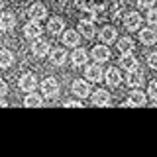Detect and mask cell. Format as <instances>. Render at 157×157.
Segmentation results:
<instances>
[{
	"label": "cell",
	"instance_id": "1",
	"mask_svg": "<svg viewBox=\"0 0 157 157\" xmlns=\"http://www.w3.org/2000/svg\"><path fill=\"white\" fill-rule=\"evenodd\" d=\"M41 92H43V96H45V98H55L59 94V82L53 77L45 78V81L41 82Z\"/></svg>",
	"mask_w": 157,
	"mask_h": 157
},
{
	"label": "cell",
	"instance_id": "2",
	"mask_svg": "<svg viewBox=\"0 0 157 157\" xmlns=\"http://www.w3.org/2000/svg\"><path fill=\"white\" fill-rule=\"evenodd\" d=\"M126 82L130 86H141V82H144V71L141 69H137V67H134V69H130L128 71V75H126Z\"/></svg>",
	"mask_w": 157,
	"mask_h": 157
},
{
	"label": "cell",
	"instance_id": "3",
	"mask_svg": "<svg viewBox=\"0 0 157 157\" xmlns=\"http://www.w3.org/2000/svg\"><path fill=\"white\" fill-rule=\"evenodd\" d=\"M41 33H43V28L39 26V22H36V20H32V22H28L24 26V36L29 39H37Z\"/></svg>",
	"mask_w": 157,
	"mask_h": 157
},
{
	"label": "cell",
	"instance_id": "4",
	"mask_svg": "<svg viewBox=\"0 0 157 157\" xmlns=\"http://www.w3.org/2000/svg\"><path fill=\"white\" fill-rule=\"evenodd\" d=\"M36 86H37V78H36V75H32V73H26V75H22V78H20V88H22L24 92L36 90Z\"/></svg>",
	"mask_w": 157,
	"mask_h": 157
},
{
	"label": "cell",
	"instance_id": "5",
	"mask_svg": "<svg viewBox=\"0 0 157 157\" xmlns=\"http://www.w3.org/2000/svg\"><path fill=\"white\" fill-rule=\"evenodd\" d=\"M112 98H110V92L104 90V88H98L94 92V96H92V104L94 106H110Z\"/></svg>",
	"mask_w": 157,
	"mask_h": 157
},
{
	"label": "cell",
	"instance_id": "6",
	"mask_svg": "<svg viewBox=\"0 0 157 157\" xmlns=\"http://www.w3.org/2000/svg\"><path fill=\"white\" fill-rule=\"evenodd\" d=\"M73 94H77L78 98H86V96H90V86H88V82H85V81H77L73 82Z\"/></svg>",
	"mask_w": 157,
	"mask_h": 157
},
{
	"label": "cell",
	"instance_id": "7",
	"mask_svg": "<svg viewBox=\"0 0 157 157\" xmlns=\"http://www.w3.org/2000/svg\"><path fill=\"white\" fill-rule=\"evenodd\" d=\"M124 26L130 29V32H136V29H140L141 28V16L137 12H130L126 16V20H124Z\"/></svg>",
	"mask_w": 157,
	"mask_h": 157
},
{
	"label": "cell",
	"instance_id": "8",
	"mask_svg": "<svg viewBox=\"0 0 157 157\" xmlns=\"http://www.w3.org/2000/svg\"><path fill=\"white\" fill-rule=\"evenodd\" d=\"M16 28V16L14 14H0V29L2 32H10V29H14Z\"/></svg>",
	"mask_w": 157,
	"mask_h": 157
},
{
	"label": "cell",
	"instance_id": "9",
	"mask_svg": "<svg viewBox=\"0 0 157 157\" xmlns=\"http://www.w3.org/2000/svg\"><path fill=\"white\" fill-rule=\"evenodd\" d=\"M28 14H29V18L32 20H36V22H39V20H43V18H47V10L43 4H32V8L28 10Z\"/></svg>",
	"mask_w": 157,
	"mask_h": 157
},
{
	"label": "cell",
	"instance_id": "10",
	"mask_svg": "<svg viewBox=\"0 0 157 157\" xmlns=\"http://www.w3.org/2000/svg\"><path fill=\"white\" fill-rule=\"evenodd\" d=\"M140 39L145 45H153V43H157V32L153 28H144L140 32Z\"/></svg>",
	"mask_w": 157,
	"mask_h": 157
},
{
	"label": "cell",
	"instance_id": "11",
	"mask_svg": "<svg viewBox=\"0 0 157 157\" xmlns=\"http://www.w3.org/2000/svg\"><path fill=\"white\" fill-rule=\"evenodd\" d=\"M92 57H94L96 63H104L110 59V49L104 47V45H94L92 47Z\"/></svg>",
	"mask_w": 157,
	"mask_h": 157
},
{
	"label": "cell",
	"instance_id": "12",
	"mask_svg": "<svg viewBox=\"0 0 157 157\" xmlns=\"http://www.w3.org/2000/svg\"><path fill=\"white\" fill-rule=\"evenodd\" d=\"M78 32L86 39H92L94 37V22H90V20H81V22H78Z\"/></svg>",
	"mask_w": 157,
	"mask_h": 157
},
{
	"label": "cell",
	"instance_id": "13",
	"mask_svg": "<svg viewBox=\"0 0 157 157\" xmlns=\"http://www.w3.org/2000/svg\"><path fill=\"white\" fill-rule=\"evenodd\" d=\"M49 47H51V45H49L45 39H37V41L32 45V51H33V55H36V57H45L47 53H49Z\"/></svg>",
	"mask_w": 157,
	"mask_h": 157
},
{
	"label": "cell",
	"instance_id": "14",
	"mask_svg": "<svg viewBox=\"0 0 157 157\" xmlns=\"http://www.w3.org/2000/svg\"><path fill=\"white\" fill-rule=\"evenodd\" d=\"M126 106H144L145 104V94L141 90H134V92H130V98L124 102Z\"/></svg>",
	"mask_w": 157,
	"mask_h": 157
},
{
	"label": "cell",
	"instance_id": "15",
	"mask_svg": "<svg viewBox=\"0 0 157 157\" xmlns=\"http://www.w3.org/2000/svg\"><path fill=\"white\" fill-rule=\"evenodd\" d=\"M106 82H108V86H118L122 82V75H120V71L118 69H114V67H110L106 71Z\"/></svg>",
	"mask_w": 157,
	"mask_h": 157
},
{
	"label": "cell",
	"instance_id": "16",
	"mask_svg": "<svg viewBox=\"0 0 157 157\" xmlns=\"http://www.w3.org/2000/svg\"><path fill=\"white\" fill-rule=\"evenodd\" d=\"M63 28H65V22H63L61 18H51L47 22V32L49 33H53V36H57V33H61L63 32Z\"/></svg>",
	"mask_w": 157,
	"mask_h": 157
},
{
	"label": "cell",
	"instance_id": "17",
	"mask_svg": "<svg viewBox=\"0 0 157 157\" xmlns=\"http://www.w3.org/2000/svg\"><path fill=\"white\" fill-rule=\"evenodd\" d=\"M63 43H65L67 47H77L78 45V32H75V29L63 32Z\"/></svg>",
	"mask_w": 157,
	"mask_h": 157
},
{
	"label": "cell",
	"instance_id": "18",
	"mask_svg": "<svg viewBox=\"0 0 157 157\" xmlns=\"http://www.w3.org/2000/svg\"><path fill=\"white\" fill-rule=\"evenodd\" d=\"M85 75H86L88 81H92V82H100V81H102V69L98 67V65H90V67H86Z\"/></svg>",
	"mask_w": 157,
	"mask_h": 157
},
{
	"label": "cell",
	"instance_id": "19",
	"mask_svg": "<svg viewBox=\"0 0 157 157\" xmlns=\"http://www.w3.org/2000/svg\"><path fill=\"white\" fill-rule=\"evenodd\" d=\"M120 65L124 67L126 71H130V69L137 67V61H136V57L132 55V51H130V53H122V57H120Z\"/></svg>",
	"mask_w": 157,
	"mask_h": 157
},
{
	"label": "cell",
	"instance_id": "20",
	"mask_svg": "<svg viewBox=\"0 0 157 157\" xmlns=\"http://www.w3.org/2000/svg\"><path fill=\"white\" fill-rule=\"evenodd\" d=\"M65 59H67V53H65V49L63 47H57V49H53L51 51V63L53 65H63L65 63Z\"/></svg>",
	"mask_w": 157,
	"mask_h": 157
},
{
	"label": "cell",
	"instance_id": "21",
	"mask_svg": "<svg viewBox=\"0 0 157 157\" xmlns=\"http://www.w3.org/2000/svg\"><path fill=\"white\" fill-rule=\"evenodd\" d=\"M14 63V55L8 49H0V69H8Z\"/></svg>",
	"mask_w": 157,
	"mask_h": 157
},
{
	"label": "cell",
	"instance_id": "22",
	"mask_svg": "<svg viewBox=\"0 0 157 157\" xmlns=\"http://www.w3.org/2000/svg\"><path fill=\"white\" fill-rule=\"evenodd\" d=\"M71 59H73V65H75V67L85 65V63H86V51L78 47V49H75V51H73V57H71Z\"/></svg>",
	"mask_w": 157,
	"mask_h": 157
},
{
	"label": "cell",
	"instance_id": "23",
	"mask_svg": "<svg viewBox=\"0 0 157 157\" xmlns=\"http://www.w3.org/2000/svg\"><path fill=\"white\" fill-rule=\"evenodd\" d=\"M100 39H102V43H112V41L116 39V29L110 28V26H106V28L100 32Z\"/></svg>",
	"mask_w": 157,
	"mask_h": 157
},
{
	"label": "cell",
	"instance_id": "24",
	"mask_svg": "<svg viewBox=\"0 0 157 157\" xmlns=\"http://www.w3.org/2000/svg\"><path fill=\"white\" fill-rule=\"evenodd\" d=\"M118 49H120L122 53H130L132 49H134V41H132V37H122L120 41H118Z\"/></svg>",
	"mask_w": 157,
	"mask_h": 157
},
{
	"label": "cell",
	"instance_id": "25",
	"mask_svg": "<svg viewBox=\"0 0 157 157\" xmlns=\"http://www.w3.org/2000/svg\"><path fill=\"white\" fill-rule=\"evenodd\" d=\"M24 104H26V106H33V108H37V106H41L43 102H41V98H39L37 94H33V90H32V92H29V94L26 96Z\"/></svg>",
	"mask_w": 157,
	"mask_h": 157
},
{
	"label": "cell",
	"instance_id": "26",
	"mask_svg": "<svg viewBox=\"0 0 157 157\" xmlns=\"http://www.w3.org/2000/svg\"><path fill=\"white\" fill-rule=\"evenodd\" d=\"M145 20H147V24H149L151 28H157V8H149Z\"/></svg>",
	"mask_w": 157,
	"mask_h": 157
},
{
	"label": "cell",
	"instance_id": "27",
	"mask_svg": "<svg viewBox=\"0 0 157 157\" xmlns=\"http://www.w3.org/2000/svg\"><path fill=\"white\" fill-rule=\"evenodd\" d=\"M147 94H149V96L157 102V81H153V82L149 85V90H147Z\"/></svg>",
	"mask_w": 157,
	"mask_h": 157
},
{
	"label": "cell",
	"instance_id": "28",
	"mask_svg": "<svg viewBox=\"0 0 157 157\" xmlns=\"http://www.w3.org/2000/svg\"><path fill=\"white\" fill-rule=\"evenodd\" d=\"M153 2H155V0H137V6H140V8H151Z\"/></svg>",
	"mask_w": 157,
	"mask_h": 157
},
{
	"label": "cell",
	"instance_id": "29",
	"mask_svg": "<svg viewBox=\"0 0 157 157\" xmlns=\"http://www.w3.org/2000/svg\"><path fill=\"white\" fill-rule=\"evenodd\" d=\"M147 63H149L151 69H157V53H151L149 59H147Z\"/></svg>",
	"mask_w": 157,
	"mask_h": 157
},
{
	"label": "cell",
	"instance_id": "30",
	"mask_svg": "<svg viewBox=\"0 0 157 157\" xmlns=\"http://www.w3.org/2000/svg\"><path fill=\"white\" fill-rule=\"evenodd\" d=\"M75 4L81 10H88V6H90V2H88V0H75Z\"/></svg>",
	"mask_w": 157,
	"mask_h": 157
},
{
	"label": "cell",
	"instance_id": "31",
	"mask_svg": "<svg viewBox=\"0 0 157 157\" xmlns=\"http://www.w3.org/2000/svg\"><path fill=\"white\" fill-rule=\"evenodd\" d=\"M6 92H8V85L4 81H0V96H4Z\"/></svg>",
	"mask_w": 157,
	"mask_h": 157
},
{
	"label": "cell",
	"instance_id": "32",
	"mask_svg": "<svg viewBox=\"0 0 157 157\" xmlns=\"http://www.w3.org/2000/svg\"><path fill=\"white\" fill-rule=\"evenodd\" d=\"M65 106H81V100H67Z\"/></svg>",
	"mask_w": 157,
	"mask_h": 157
},
{
	"label": "cell",
	"instance_id": "33",
	"mask_svg": "<svg viewBox=\"0 0 157 157\" xmlns=\"http://www.w3.org/2000/svg\"><path fill=\"white\" fill-rule=\"evenodd\" d=\"M0 106H8V102H6V100H2V96H0Z\"/></svg>",
	"mask_w": 157,
	"mask_h": 157
},
{
	"label": "cell",
	"instance_id": "34",
	"mask_svg": "<svg viewBox=\"0 0 157 157\" xmlns=\"http://www.w3.org/2000/svg\"><path fill=\"white\" fill-rule=\"evenodd\" d=\"M2 6H4V4H2V0H0V10H2Z\"/></svg>",
	"mask_w": 157,
	"mask_h": 157
}]
</instances>
